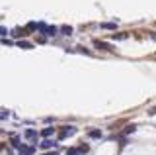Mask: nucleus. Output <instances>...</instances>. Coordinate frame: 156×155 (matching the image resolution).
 Returning a JSON list of instances; mask_svg holds the SVG:
<instances>
[{
  "mask_svg": "<svg viewBox=\"0 0 156 155\" xmlns=\"http://www.w3.org/2000/svg\"><path fill=\"white\" fill-rule=\"evenodd\" d=\"M72 134H76V128H65L61 134H58V139H65L66 135H72Z\"/></svg>",
  "mask_w": 156,
  "mask_h": 155,
  "instance_id": "1",
  "label": "nucleus"
},
{
  "mask_svg": "<svg viewBox=\"0 0 156 155\" xmlns=\"http://www.w3.org/2000/svg\"><path fill=\"white\" fill-rule=\"evenodd\" d=\"M31 153H33V147H27V145L20 147V155H31Z\"/></svg>",
  "mask_w": 156,
  "mask_h": 155,
  "instance_id": "2",
  "label": "nucleus"
},
{
  "mask_svg": "<svg viewBox=\"0 0 156 155\" xmlns=\"http://www.w3.org/2000/svg\"><path fill=\"white\" fill-rule=\"evenodd\" d=\"M53 145H55V142H51V139H45V142L41 143V147H43V149H49V147H53Z\"/></svg>",
  "mask_w": 156,
  "mask_h": 155,
  "instance_id": "3",
  "label": "nucleus"
},
{
  "mask_svg": "<svg viewBox=\"0 0 156 155\" xmlns=\"http://www.w3.org/2000/svg\"><path fill=\"white\" fill-rule=\"evenodd\" d=\"M61 32L65 33V36H70V33H72V28L70 26H65V28H61Z\"/></svg>",
  "mask_w": 156,
  "mask_h": 155,
  "instance_id": "4",
  "label": "nucleus"
},
{
  "mask_svg": "<svg viewBox=\"0 0 156 155\" xmlns=\"http://www.w3.org/2000/svg\"><path fill=\"white\" fill-rule=\"evenodd\" d=\"M53 132H55V128H45V130H43V132H41V134H43V135H45V138H49V135H51Z\"/></svg>",
  "mask_w": 156,
  "mask_h": 155,
  "instance_id": "5",
  "label": "nucleus"
},
{
  "mask_svg": "<svg viewBox=\"0 0 156 155\" xmlns=\"http://www.w3.org/2000/svg\"><path fill=\"white\" fill-rule=\"evenodd\" d=\"M96 47H101V49H107V51H109V45L104 43V41H96Z\"/></svg>",
  "mask_w": 156,
  "mask_h": 155,
  "instance_id": "6",
  "label": "nucleus"
},
{
  "mask_svg": "<svg viewBox=\"0 0 156 155\" xmlns=\"http://www.w3.org/2000/svg\"><path fill=\"white\" fill-rule=\"evenodd\" d=\"M58 30H57V28L55 26H51V28H47V36H55V33H57Z\"/></svg>",
  "mask_w": 156,
  "mask_h": 155,
  "instance_id": "7",
  "label": "nucleus"
},
{
  "mask_svg": "<svg viewBox=\"0 0 156 155\" xmlns=\"http://www.w3.org/2000/svg\"><path fill=\"white\" fill-rule=\"evenodd\" d=\"M35 130H27V132H26V138H29V139H33V138H35Z\"/></svg>",
  "mask_w": 156,
  "mask_h": 155,
  "instance_id": "8",
  "label": "nucleus"
},
{
  "mask_svg": "<svg viewBox=\"0 0 156 155\" xmlns=\"http://www.w3.org/2000/svg\"><path fill=\"white\" fill-rule=\"evenodd\" d=\"M90 138H101V132H100V130H92V132H90Z\"/></svg>",
  "mask_w": 156,
  "mask_h": 155,
  "instance_id": "9",
  "label": "nucleus"
},
{
  "mask_svg": "<svg viewBox=\"0 0 156 155\" xmlns=\"http://www.w3.org/2000/svg\"><path fill=\"white\" fill-rule=\"evenodd\" d=\"M20 47H23V49H29V47H31V43H29V41H20Z\"/></svg>",
  "mask_w": 156,
  "mask_h": 155,
  "instance_id": "10",
  "label": "nucleus"
},
{
  "mask_svg": "<svg viewBox=\"0 0 156 155\" xmlns=\"http://www.w3.org/2000/svg\"><path fill=\"white\" fill-rule=\"evenodd\" d=\"M101 28H105V30H115V24H101Z\"/></svg>",
  "mask_w": 156,
  "mask_h": 155,
  "instance_id": "11",
  "label": "nucleus"
},
{
  "mask_svg": "<svg viewBox=\"0 0 156 155\" xmlns=\"http://www.w3.org/2000/svg\"><path fill=\"white\" fill-rule=\"evenodd\" d=\"M66 155H82V153L78 151V149H68V151H66Z\"/></svg>",
  "mask_w": 156,
  "mask_h": 155,
  "instance_id": "12",
  "label": "nucleus"
},
{
  "mask_svg": "<svg viewBox=\"0 0 156 155\" xmlns=\"http://www.w3.org/2000/svg\"><path fill=\"white\" fill-rule=\"evenodd\" d=\"M78 151H80V153H86V151H88V145H86V143H82L80 147H78Z\"/></svg>",
  "mask_w": 156,
  "mask_h": 155,
  "instance_id": "13",
  "label": "nucleus"
},
{
  "mask_svg": "<svg viewBox=\"0 0 156 155\" xmlns=\"http://www.w3.org/2000/svg\"><path fill=\"white\" fill-rule=\"evenodd\" d=\"M135 130H136V128H135V126H129V128H127V130H125V134H133V132H135Z\"/></svg>",
  "mask_w": 156,
  "mask_h": 155,
  "instance_id": "14",
  "label": "nucleus"
},
{
  "mask_svg": "<svg viewBox=\"0 0 156 155\" xmlns=\"http://www.w3.org/2000/svg\"><path fill=\"white\" fill-rule=\"evenodd\" d=\"M6 33H8L6 28H0V36H6Z\"/></svg>",
  "mask_w": 156,
  "mask_h": 155,
  "instance_id": "15",
  "label": "nucleus"
},
{
  "mask_svg": "<svg viewBox=\"0 0 156 155\" xmlns=\"http://www.w3.org/2000/svg\"><path fill=\"white\" fill-rule=\"evenodd\" d=\"M6 116H8L6 110H0V118H6Z\"/></svg>",
  "mask_w": 156,
  "mask_h": 155,
  "instance_id": "16",
  "label": "nucleus"
},
{
  "mask_svg": "<svg viewBox=\"0 0 156 155\" xmlns=\"http://www.w3.org/2000/svg\"><path fill=\"white\" fill-rule=\"evenodd\" d=\"M47 155H58V153H57V151H53V153H47Z\"/></svg>",
  "mask_w": 156,
  "mask_h": 155,
  "instance_id": "17",
  "label": "nucleus"
},
{
  "mask_svg": "<svg viewBox=\"0 0 156 155\" xmlns=\"http://www.w3.org/2000/svg\"><path fill=\"white\" fill-rule=\"evenodd\" d=\"M154 40H156V33H154Z\"/></svg>",
  "mask_w": 156,
  "mask_h": 155,
  "instance_id": "18",
  "label": "nucleus"
}]
</instances>
